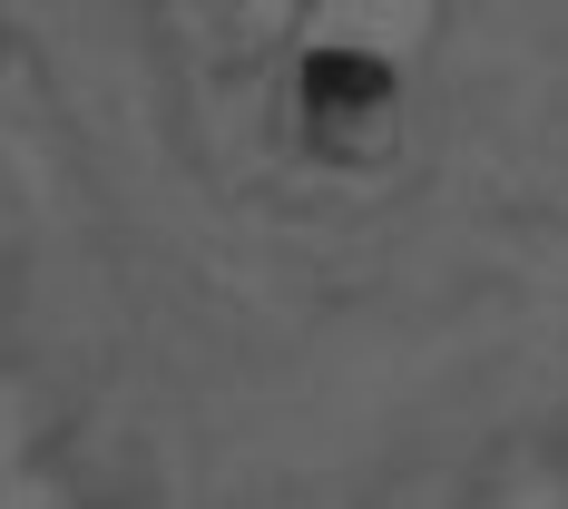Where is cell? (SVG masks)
Listing matches in <instances>:
<instances>
[{"mask_svg": "<svg viewBox=\"0 0 568 509\" xmlns=\"http://www.w3.org/2000/svg\"><path fill=\"white\" fill-rule=\"evenodd\" d=\"M304 99H314V109H373V99H383V69H373V59H353V50H314L304 59Z\"/></svg>", "mask_w": 568, "mask_h": 509, "instance_id": "obj_1", "label": "cell"}]
</instances>
